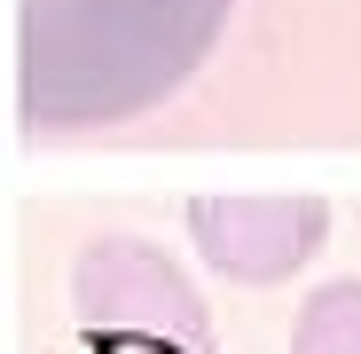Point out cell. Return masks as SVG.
<instances>
[{"instance_id":"cell-5","label":"cell","mask_w":361,"mask_h":354,"mask_svg":"<svg viewBox=\"0 0 361 354\" xmlns=\"http://www.w3.org/2000/svg\"><path fill=\"white\" fill-rule=\"evenodd\" d=\"M87 354H189L173 338H134V331H87Z\"/></svg>"},{"instance_id":"cell-4","label":"cell","mask_w":361,"mask_h":354,"mask_svg":"<svg viewBox=\"0 0 361 354\" xmlns=\"http://www.w3.org/2000/svg\"><path fill=\"white\" fill-rule=\"evenodd\" d=\"M290 354H361V276L322 283L307 307H298Z\"/></svg>"},{"instance_id":"cell-2","label":"cell","mask_w":361,"mask_h":354,"mask_svg":"<svg viewBox=\"0 0 361 354\" xmlns=\"http://www.w3.org/2000/svg\"><path fill=\"white\" fill-rule=\"evenodd\" d=\"M71 307H79V331H134V338H173L189 354H212L204 300L142 236H94L71 268Z\"/></svg>"},{"instance_id":"cell-1","label":"cell","mask_w":361,"mask_h":354,"mask_svg":"<svg viewBox=\"0 0 361 354\" xmlns=\"http://www.w3.org/2000/svg\"><path fill=\"white\" fill-rule=\"evenodd\" d=\"M228 0H24L16 110L32 134H94L197 79Z\"/></svg>"},{"instance_id":"cell-3","label":"cell","mask_w":361,"mask_h":354,"mask_svg":"<svg viewBox=\"0 0 361 354\" xmlns=\"http://www.w3.org/2000/svg\"><path fill=\"white\" fill-rule=\"evenodd\" d=\"M189 236L228 283H283L322 252L330 205L322 197H197Z\"/></svg>"}]
</instances>
